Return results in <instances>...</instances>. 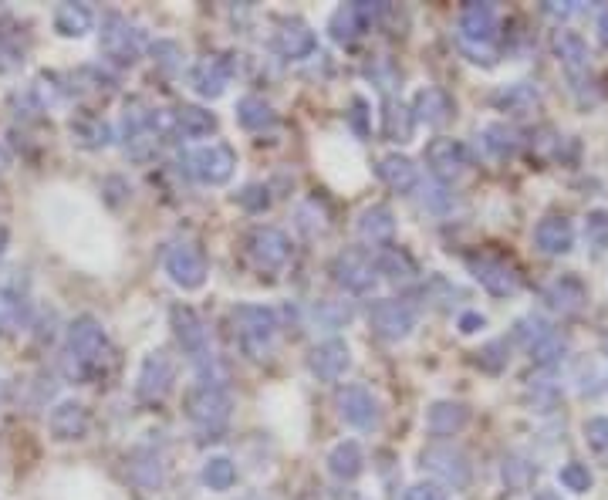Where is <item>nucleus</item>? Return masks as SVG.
Wrapping results in <instances>:
<instances>
[{"instance_id":"nucleus-42","label":"nucleus","mask_w":608,"mask_h":500,"mask_svg":"<svg viewBox=\"0 0 608 500\" xmlns=\"http://www.w3.org/2000/svg\"><path fill=\"white\" fill-rule=\"evenodd\" d=\"M24 311H28V301L21 298L14 288L0 284V335H11L24 325Z\"/></svg>"},{"instance_id":"nucleus-60","label":"nucleus","mask_w":608,"mask_h":500,"mask_svg":"<svg viewBox=\"0 0 608 500\" xmlns=\"http://www.w3.org/2000/svg\"><path fill=\"white\" fill-rule=\"evenodd\" d=\"M602 342H605V348H608V332H605V338H602Z\"/></svg>"},{"instance_id":"nucleus-45","label":"nucleus","mask_w":608,"mask_h":500,"mask_svg":"<svg viewBox=\"0 0 608 500\" xmlns=\"http://www.w3.org/2000/svg\"><path fill=\"white\" fill-rule=\"evenodd\" d=\"M551 332H554V328H551L541 315H524V318L514 325V338H517L521 345H527V352H531V348L538 345V342H544V338H548Z\"/></svg>"},{"instance_id":"nucleus-53","label":"nucleus","mask_w":608,"mask_h":500,"mask_svg":"<svg viewBox=\"0 0 608 500\" xmlns=\"http://www.w3.org/2000/svg\"><path fill=\"white\" fill-rule=\"evenodd\" d=\"M484 325H487V318L480 315V311H463L460 321H456V328H460L463 335H477Z\"/></svg>"},{"instance_id":"nucleus-50","label":"nucleus","mask_w":608,"mask_h":500,"mask_svg":"<svg viewBox=\"0 0 608 500\" xmlns=\"http://www.w3.org/2000/svg\"><path fill=\"white\" fill-rule=\"evenodd\" d=\"M152 61L163 71H176L183 65V48L176 41H156L152 44Z\"/></svg>"},{"instance_id":"nucleus-36","label":"nucleus","mask_w":608,"mask_h":500,"mask_svg":"<svg viewBox=\"0 0 608 500\" xmlns=\"http://www.w3.org/2000/svg\"><path fill=\"white\" fill-rule=\"evenodd\" d=\"M480 139H484V149L494 159H511L517 149L524 146L521 132L514 129V125L507 122H490L484 132H480Z\"/></svg>"},{"instance_id":"nucleus-4","label":"nucleus","mask_w":608,"mask_h":500,"mask_svg":"<svg viewBox=\"0 0 608 500\" xmlns=\"http://www.w3.org/2000/svg\"><path fill=\"white\" fill-rule=\"evenodd\" d=\"M186 419L196 426L200 433L217 436L223 426L230 423V409H234V399H230L227 389L217 386H196L186 392Z\"/></svg>"},{"instance_id":"nucleus-39","label":"nucleus","mask_w":608,"mask_h":500,"mask_svg":"<svg viewBox=\"0 0 608 500\" xmlns=\"http://www.w3.org/2000/svg\"><path fill=\"white\" fill-rule=\"evenodd\" d=\"M328 31H332V41L352 44L362 31H369V28H365L359 7H355V4H345V7H338V11L332 14V21H328Z\"/></svg>"},{"instance_id":"nucleus-23","label":"nucleus","mask_w":608,"mask_h":500,"mask_svg":"<svg viewBox=\"0 0 608 500\" xmlns=\"http://www.w3.org/2000/svg\"><path fill=\"white\" fill-rule=\"evenodd\" d=\"M409 109H413L416 122H426V125H433V129H440V125H446L456 115V102L446 88L426 85L413 95V105H409Z\"/></svg>"},{"instance_id":"nucleus-55","label":"nucleus","mask_w":608,"mask_h":500,"mask_svg":"<svg viewBox=\"0 0 608 500\" xmlns=\"http://www.w3.org/2000/svg\"><path fill=\"white\" fill-rule=\"evenodd\" d=\"M575 11H578V4H575V0H561V4H558V0H548V4H544V14L561 17V21H565V17H571Z\"/></svg>"},{"instance_id":"nucleus-56","label":"nucleus","mask_w":608,"mask_h":500,"mask_svg":"<svg viewBox=\"0 0 608 500\" xmlns=\"http://www.w3.org/2000/svg\"><path fill=\"white\" fill-rule=\"evenodd\" d=\"M595 31H598V41H602L605 48H608V7H602V11H598V17H595Z\"/></svg>"},{"instance_id":"nucleus-40","label":"nucleus","mask_w":608,"mask_h":500,"mask_svg":"<svg viewBox=\"0 0 608 500\" xmlns=\"http://www.w3.org/2000/svg\"><path fill=\"white\" fill-rule=\"evenodd\" d=\"M534 473H538V467H534L531 460L521 457V453H507L504 463H500V477H504V487L514 490V494H521V490H527L534 484Z\"/></svg>"},{"instance_id":"nucleus-7","label":"nucleus","mask_w":608,"mask_h":500,"mask_svg":"<svg viewBox=\"0 0 608 500\" xmlns=\"http://www.w3.org/2000/svg\"><path fill=\"white\" fill-rule=\"evenodd\" d=\"M332 278L342 291L348 294H369L379 284V267L375 257L362 247H348L342 254H335L332 261Z\"/></svg>"},{"instance_id":"nucleus-6","label":"nucleus","mask_w":608,"mask_h":500,"mask_svg":"<svg viewBox=\"0 0 608 500\" xmlns=\"http://www.w3.org/2000/svg\"><path fill=\"white\" fill-rule=\"evenodd\" d=\"M98 44H102V55L112 61V65H136L142 55V31L136 24H129V17L122 14H105L102 17V31H98Z\"/></svg>"},{"instance_id":"nucleus-10","label":"nucleus","mask_w":608,"mask_h":500,"mask_svg":"<svg viewBox=\"0 0 608 500\" xmlns=\"http://www.w3.org/2000/svg\"><path fill=\"white\" fill-rule=\"evenodd\" d=\"M467 267H470L473 281H477L487 294H494V298H511V294L521 291V274H517V267L507 264L504 257L473 254V257H467Z\"/></svg>"},{"instance_id":"nucleus-8","label":"nucleus","mask_w":608,"mask_h":500,"mask_svg":"<svg viewBox=\"0 0 608 500\" xmlns=\"http://www.w3.org/2000/svg\"><path fill=\"white\" fill-rule=\"evenodd\" d=\"M186 169H190L193 180H200L203 186H223L234 180L237 173V153L227 142H210V146H200L186 156Z\"/></svg>"},{"instance_id":"nucleus-58","label":"nucleus","mask_w":608,"mask_h":500,"mask_svg":"<svg viewBox=\"0 0 608 500\" xmlns=\"http://www.w3.org/2000/svg\"><path fill=\"white\" fill-rule=\"evenodd\" d=\"M7 240H11V237H7V227H0V257L7 254Z\"/></svg>"},{"instance_id":"nucleus-21","label":"nucleus","mask_w":608,"mask_h":500,"mask_svg":"<svg viewBox=\"0 0 608 500\" xmlns=\"http://www.w3.org/2000/svg\"><path fill=\"white\" fill-rule=\"evenodd\" d=\"M315 48H318L315 31H311L308 24L301 21V17H288V21L277 24V31H274V51H277L281 58L304 61V58L315 55Z\"/></svg>"},{"instance_id":"nucleus-34","label":"nucleus","mask_w":608,"mask_h":500,"mask_svg":"<svg viewBox=\"0 0 608 500\" xmlns=\"http://www.w3.org/2000/svg\"><path fill=\"white\" fill-rule=\"evenodd\" d=\"M129 477H132V484L142 490H156L166 477L163 457H159L156 450H136L129 457Z\"/></svg>"},{"instance_id":"nucleus-30","label":"nucleus","mask_w":608,"mask_h":500,"mask_svg":"<svg viewBox=\"0 0 608 500\" xmlns=\"http://www.w3.org/2000/svg\"><path fill=\"white\" fill-rule=\"evenodd\" d=\"M375 173H379V180L389 186V190H396V193H409V190H416V183H419V169L416 163L409 156H402V153H389V156H382L379 159V166H375Z\"/></svg>"},{"instance_id":"nucleus-43","label":"nucleus","mask_w":608,"mask_h":500,"mask_svg":"<svg viewBox=\"0 0 608 500\" xmlns=\"http://www.w3.org/2000/svg\"><path fill=\"white\" fill-rule=\"evenodd\" d=\"M311 318H315V325L325 328V332H338V328L352 321V308L338 305V301H318V305L311 308Z\"/></svg>"},{"instance_id":"nucleus-15","label":"nucleus","mask_w":608,"mask_h":500,"mask_svg":"<svg viewBox=\"0 0 608 500\" xmlns=\"http://www.w3.org/2000/svg\"><path fill=\"white\" fill-rule=\"evenodd\" d=\"M173 382H176V362L169 352L156 348V352H149L146 359H142L139 379H136V392L142 403H159V399H166Z\"/></svg>"},{"instance_id":"nucleus-48","label":"nucleus","mask_w":608,"mask_h":500,"mask_svg":"<svg viewBox=\"0 0 608 500\" xmlns=\"http://www.w3.org/2000/svg\"><path fill=\"white\" fill-rule=\"evenodd\" d=\"M585 443H588V450H595V453H602V457H608V416H592V419H585Z\"/></svg>"},{"instance_id":"nucleus-14","label":"nucleus","mask_w":608,"mask_h":500,"mask_svg":"<svg viewBox=\"0 0 608 500\" xmlns=\"http://www.w3.org/2000/svg\"><path fill=\"white\" fill-rule=\"evenodd\" d=\"M247 257L261 271H281L291 261V237L281 227H254L247 234Z\"/></svg>"},{"instance_id":"nucleus-29","label":"nucleus","mask_w":608,"mask_h":500,"mask_svg":"<svg viewBox=\"0 0 608 500\" xmlns=\"http://www.w3.org/2000/svg\"><path fill=\"white\" fill-rule=\"evenodd\" d=\"M494 105L507 115H531L541 109V88L534 82H514L494 92Z\"/></svg>"},{"instance_id":"nucleus-17","label":"nucleus","mask_w":608,"mask_h":500,"mask_svg":"<svg viewBox=\"0 0 608 500\" xmlns=\"http://www.w3.org/2000/svg\"><path fill=\"white\" fill-rule=\"evenodd\" d=\"M335 406H338V416H342L348 426H355V430H375V426L382 423V406H379V399H375L365 386H345V389H338Z\"/></svg>"},{"instance_id":"nucleus-38","label":"nucleus","mask_w":608,"mask_h":500,"mask_svg":"<svg viewBox=\"0 0 608 500\" xmlns=\"http://www.w3.org/2000/svg\"><path fill=\"white\" fill-rule=\"evenodd\" d=\"M375 267H379L382 278L392 281V284H402V281L416 278V261L402 247H386L379 257H375Z\"/></svg>"},{"instance_id":"nucleus-11","label":"nucleus","mask_w":608,"mask_h":500,"mask_svg":"<svg viewBox=\"0 0 608 500\" xmlns=\"http://www.w3.org/2000/svg\"><path fill=\"white\" fill-rule=\"evenodd\" d=\"M554 55H558L561 68H565L568 82L575 92H581L585 85H592V51H588V44L581 34L575 31H554Z\"/></svg>"},{"instance_id":"nucleus-9","label":"nucleus","mask_w":608,"mask_h":500,"mask_svg":"<svg viewBox=\"0 0 608 500\" xmlns=\"http://www.w3.org/2000/svg\"><path fill=\"white\" fill-rule=\"evenodd\" d=\"M159 119L156 112H146L139 102H132L122 115V146L132 159H149L159 146Z\"/></svg>"},{"instance_id":"nucleus-20","label":"nucleus","mask_w":608,"mask_h":500,"mask_svg":"<svg viewBox=\"0 0 608 500\" xmlns=\"http://www.w3.org/2000/svg\"><path fill=\"white\" fill-rule=\"evenodd\" d=\"M159 129L176 132L183 139H203L217 132V115L210 109H200V105H180V109L159 115Z\"/></svg>"},{"instance_id":"nucleus-57","label":"nucleus","mask_w":608,"mask_h":500,"mask_svg":"<svg viewBox=\"0 0 608 500\" xmlns=\"http://www.w3.org/2000/svg\"><path fill=\"white\" fill-rule=\"evenodd\" d=\"M531 500H561V494H554V490H538Z\"/></svg>"},{"instance_id":"nucleus-5","label":"nucleus","mask_w":608,"mask_h":500,"mask_svg":"<svg viewBox=\"0 0 608 500\" xmlns=\"http://www.w3.org/2000/svg\"><path fill=\"white\" fill-rule=\"evenodd\" d=\"M423 470H429L436 477V484H443L446 490H467L473 480V463L460 446L453 443H433L423 450Z\"/></svg>"},{"instance_id":"nucleus-54","label":"nucleus","mask_w":608,"mask_h":500,"mask_svg":"<svg viewBox=\"0 0 608 500\" xmlns=\"http://www.w3.org/2000/svg\"><path fill=\"white\" fill-rule=\"evenodd\" d=\"M426 193H429V196H423V203H426L429 210H446V207L453 203V193H446L443 186H429Z\"/></svg>"},{"instance_id":"nucleus-31","label":"nucleus","mask_w":608,"mask_h":500,"mask_svg":"<svg viewBox=\"0 0 608 500\" xmlns=\"http://www.w3.org/2000/svg\"><path fill=\"white\" fill-rule=\"evenodd\" d=\"M68 129H71V139H75L82 149H105V146H112V139H115L112 125L105 122L102 115H92V112L75 115Z\"/></svg>"},{"instance_id":"nucleus-51","label":"nucleus","mask_w":608,"mask_h":500,"mask_svg":"<svg viewBox=\"0 0 608 500\" xmlns=\"http://www.w3.org/2000/svg\"><path fill=\"white\" fill-rule=\"evenodd\" d=\"M237 203L250 213H264L271 207V196H267V186H247L244 193H237Z\"/></svg>"},{"instance_id":"nucleus-52","label":"nucleus","mask_w":608,"mask_h":500,"mask_svg":"<svg viewBox=\"0 0 608 500\" xmlns=\"http://www.w3.org/2000/svg\"><path fill=\"white\" fill-rule=\"evenodd\" d=\"M406 500H450V490L436 480H419L406 490Z\"/></svg>"},{"instance_id":"nucleus-59","label":"nucleus","mask_w":608,"mask_h":500,"mask_svg":"<svg viewBox=\"0 0 608 500\" xmlns=\"http://www.w3.org/2000/svg\"><path fill=\"white\" fill-rule=\"evenodd\" d=\"M7 163H11V159H7V153H4V146H0V173H4V169H7Z\"/></svg>"},{"instance_id":"nucleus-44","label":"nucleus","mask_w":608,"mask_h":500,"mask_svg":"<svg viewBox=\"0 0 608 500\" xmlns=\"http://www.w3.org/2000/svg\"><path fill=\"white\" fill-rule=\"evenodd\" d=\"M565 352H568V338L551 332L544 342L531 348V359H534V365H541V369H551V365H558L561 359H565Z\"/></svg>"},{"instance_id":"nucleus-26","label":"nucleus","mask_w":608,"mask_h":500,"mask_svg":"<svg viewBox=\"0 0 608 500\" xmlns=\"http://www.w3.org/2000/svg\"><path fill=\"white\" fill-rule=\"evenodd\" d=\"M544 301H548L551 311L571 318L588 305V288L575 278V274H561V278H554L548 288H544Z\"/></svg>"},{"instance_id":"nucleus-33","label":"nucleus","mask_w":608,"mask_h":500,"mask_svg":"<svg viewBox=\"0 0 608 500\" xmlns=\"http://www.w3.org/2000/svg\"><path fill=\"white\" fill-rule=\"evenodd\" d=\"M362 470H365V453L355 440H342L328 453V473H332L335 480H342V484L355 480Z\"/></svg>"},{"instance_id":"nucleus-46","label":"nucleus","mask_w":608,"mask_h":500,"mask_svg":"<svg viewBox=\"0 0 608 500\" xmlns=\"http://www.w3.org/2000/svg\"><path fill=\"white\" fill-rule=\"evenodd\" d=\"M558 480H561V487L571 490V494H588V490H592V484H595L588 463H578V460L565 463V467L558 470Z\"/></svg>"},{"instance_id":"nucleus-16","label":"nucleus","mask_w":608,"mask_h":500,"mask_svg":"<svg viewBox=\"0 0 608 500\" xmlns=\"http://www.w3.org/2000/svg\"><path fill=\"white\" fill-rule=\"evenodd\" d=\"M426 166L440 183H453L470 169V149L463 146L460 139H450V136L433 139L426 146Z\"/></svg>"},{"instance_id":"nucleus-32","label":"nucleus","mask_w":608,"mask_h":500,"mask_svg":"<svg viewBox=\"0 0 608 500\" xmlns=\"http://www.w3.org/2000/svg\"><path fill=\"white\" fill-rule=\"evenodd\" d=\"M382 132H386L389 142H409L416 132V119H413V109H409L402 98H386L382 102Z\"/></svg>"},{"instance_id":"nucleus-49","label":"nucleus","mask_w":608,"mask_h":500,"mask_svg":"<svg viewBox=\"0 0 608 500\" xmlns=\"http://www.w3.org/2000/svg\"><path fill=\"white\" fill-rule=\"evenodd\" d=\"M507 362H511V355H507V342H490L477 352V365L487 372H504Z\"/></svg>"},{"instance_id":"nucleus-27","label":"nucleus","mask_w":608,"mask_h":500,"mask_svg":"<svg viewBox=\"0 0 608 500\" xmlns=\"http://www.w3.org/2000/svg\"><path fill=\"white\" fill-rule=\"evenodd\" d=\"M467 423H470V409L463 403H453V399H440V403L426 409V430L440 436V440L467 430Z\"/></svg>"},{"instance_id":"nucleus-12","label":"nucleus","mask_w":608,"mask_h":500,"mask_svg":"<svg viewBox=\"0 0 608 500\" xmlns=\"http://www.w3.org/2000/svg\"><path fill=\"white\" fill-rule=\"evenodd\" d=\"M369 328L379 338H386V342H402V338H409L416 328V308L399 298L375 301L369 308Z\"/></svg>"},{"instance_id":"nucleus-47","label":"nucleus","mask_w":608,"mask_h":500,"mask_svg":"<svg viewBox=\"0 0 608 500\" xmlns=\"http://www.w3.org/2000/svg\"><path fill=\"white\" fill-rule=\"evenodd\" d=\"M585 244L595 250V254H605L608 250V210H592L585 217Z\"/></svg>"},{"instance_id":"nucleus-3","label":"nucleus","mask_w":608,"mask_h":500,"mask_svg":"<svg viewBox=\"0 0 608 500\" xmlns=\"http://www.w3.org/2000/svg\"><path fill=\"white\" fill-rule=\"evenodd\" d=\"M234 332H237V345L247 359H267L274 352L277 332H281V321H277L274 308L264 305H237L234 308Z\"/></svg>"},{"instance_id":"nucleus-28","label":"nucleus","mask_w":608,"mask_h":500,"mask_svg":"<svg viewBox=\"0 0 608 500\" xmlns=\"http://www.w3.org/2000/svg\"><path fill=\"white\" fill-rule=\"evenodd\" d=\"M359 237L365 244L372 247H389V240L396 237V217H392V210L386 203H372V207H365L359 213Z\"/></svg>"},{"instance_id":"nucleus-37","label":"nucleus","mask_w":608,"mask_h":500,"mask_svg":"<svg viewBox=\"0 0 608 500\" xmlns=\"http://www.w3.org/2000/svg\"><path fill=\"white\" fill-rule=\"evenodd\" d=\"M237 122L244 125L247 132H264V129H274L277 125V112L271 109V102L257 95H244L237 102Z\"/></svg>"},{"instance_id":"nucleus-1","label":"nucleus","mask_w":608,"mask_h":500,"mask_svg":"<svg viewBox=\"0 0 608 500\" xmlns=\"http://www.w3.org/2000/svg\"><path fill=\"white\" fill-rule=\"evenodd\" d=\"M109 355H112V345H109V335H105L102 321L92 318V315H78L75 321H71L68 335H65L68 379H75V382L95 379V375L105 369Z\"/></svg>"},{"instance_id":"nucleus-2","label":"nucleus","mask_w":608,"mask_h":500,"mask_svg":"<svg viewBox=\"0 0 608 500\" xmlns=\"http://www.w3.org/2000/svg\"><path fill=\"white\" fill-rule=\"evenodd\" d=\"M497 28L500 17L494 4H484V0H473V4L463 7L460 14V48L467 51L470 61L477 65H494L497 61Z\"/></svg>"},{"instance_id":"nucleus-24","label":"nucleus","mask_w":608,"mask_h":500,"mask_svg":"<svg viewBox=\"0 0 608 500\" xmlns=\"http://www.w3.org/2000/svg\"><path fill=\"white\" fill-rule=\"evenodd\" d=\"M190 85L193 92L200 98H207V102H213V98H220L223 92H227L230 85V65L223 61L220 55H207L200 58L190 71Z\"/></svg>"},{"instance_id":"nucleus-19","label":"nucleus","mask_w":608,"mask_h":500,"mask_svg":"<svg viewBox=\"0 0 608 500\" xmlns=\"http://www.w3.org/2000/svg\"><path fill=\"white\" fill-rule=\"evenodd\" d=\"M48 430L58 443L85 440L88 430H92V416H88L85 403H78V399H61L48 413Z\"/></svg>"},{"instance_id":"nucleus-35","label":"nucleus","mask_w":608,"mask_h":500,"mask_svg":"<svg viewBox=\"0 0 608 500\" xmlns=\"http://www.w3.org/2000/svg\"><path fill=\"white\" fill-rule=\"evenodd\" d=\"M95 28V14L85 4H58L55 7V31L61 38H85Z\"/></svg>"},{"instance_id":"nucleus-22","label":"nucleus","mask_w":608,"mask_h":500,"mask_svg":"<svg viewBox=\"0 0 608 500\" xmlns=\"http://www.w3.org/2000/svg\"><path fill=\"white\" fill-rule=\"evenodd\" d=\"M169 325H173V335L180 348L190 359H203L207 355V325H203V318L196 315L190 305H176L169 311Z\"/></svg>"},{"instance_id":"nucleus-13","label":"nucleus","mask_w":608,"mask_h":500,"mask_svg":"<svg viewBox=\"0 0 608 500\" xmlns=\"http://www.w3.org/2000/svg\"><path fill=\"white\" fill-rule=\"evenodd\" d=\"M166 274L176 288L196 291L207 284V257H203V250L196 244L180 240V244H173L166 250Z\"/></svg>"},{"instance_id":"nucleus-18","label":"nucleus","mask_w":608,"mask_h":500,"mask_svg":"<svg viewBox=\"0 0 608 500\" xmlns=\"http://www.w3.org/2000/svg\"><path fill=\"white\" fill-rule=\"evenodd\" d=\"M348 369H352V348H348V342H342V338L318 342L308 352V372L321 382H338Z\"/></svg>"},{"instance_id":"nucleus-25","label":"nucleus","mask_w":608,"mask_h":500,"mask_svg":"<svg viewBox=\"0 0 608 500\" xmlns=\"http://www.w3.org/2000/svg\"><path fill=\"white\" fill-rule=\"evenodd\" d=\"M534 244H538L541 254H548V257L571 254V247H575V227H571L568 217L551 213V217H544L538 227H534Z\"/></svg>"},{"instance_id":"nucleus-41","label":"nucleus","mask_w":608,"mask_h":500,"mask_svg":"<svg viewBox=\"0 0 608 500\" xmlns=\"http://www.w3.org/2000/svg\"><path fill=\"white\" fill-rule=\"evenodd\" d=\"M200 480H203V487L213 490V494H223V490H230V487L237 484L234 460H230V457H210L207 463H203Z\"/></svg>"}]
</instances>
